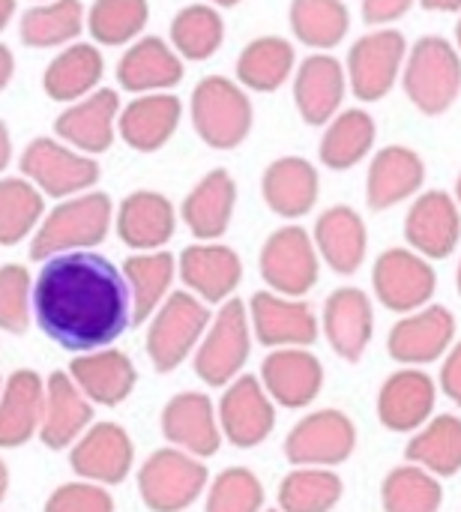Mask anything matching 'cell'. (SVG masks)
I'll use <instances>...</instances> for the list:
<instances>
[{
  "mask_svg": "<svg viewBox=\"0 0 461 512\" xmlns=\"http://www.w3.org/2000/svg\"><path fill=\"white\" fill-rule=\"evenodd\" d=\"M36 3H45V0H36Z\"/></svg>",
  "mask_w": 461,
  "mask_h": 512,
  "instance_id": "62",
  "label": "cell"
},
{
  "mask_svg": "<svg viewBox=\"0 0 461 512\" xmlns=\"http://www.w3.org/2000/svg\"><path fill=\"white\" fill-rule=\"evenodd\" d=\"M225 42V21L216 6L210 3H189L171 21V48L189 60L201 63L210 60Z\"/></svg>",
  "mask_w": 461,
  "mask_h": 512,
  "instance_id": "43",
  "label": "cell"
},
{
  "mask_svg": "<svg viewBox=\"0 0 461 512\" xmlns=\"http://www.w3.org/2000/svg\"><path fill=\"white\" fill-rule=\"evenodd\" d=\"M117 114H120L117 90L99 87L90 96L69 102V108L54 120V132L63 144H69L87 156H99L114 144Z\"/></svg>",
  "mask_w": 461,
  "mask_h": 512,
  "instance_id": "24",
  "label": "cell"
},
{
  "mask_svg": "<svg viewBox=\"0 0 461 512\" xmlns=\"http://www.w3.org/2000/svg\"><path fill=\"white\" fill-rule=\"evenodd\" d=\"M234 207H237L234 177L225 168H213L183 198L180 216H183V225L189 228V234L195 240L213 243V240L225 237V231L231 228Z\"/></svg>",
  "mask_w": 461,
  "mask_h": 512,
  "instance_id": "33",
  "label": "cell"
},
{
  "mask_svg": "<svg viewBox=\"0 0 461 512\" xmlns=\"http://www.w3.org/2000/svg\"><path fill=\"white\" fill-rule=\"evenodd\" d=\"M378 138L375 117L366 108H342L321 135L318 159L330 171H351L363 159H369Z\"/></svg>",
  "mask_w": 461,
  "mask_h": 512,
  "instance_id": "37",
  "label": "cell"
},
{
  "mask_svg": "<svg viewBox=\"0 0 461 512\" xmlns=\"http://www.w3.org/2000/svg\"><path fill=\"white\" fill-rule=\"evenodd\" d=\"M261 195H264V204L276 216H282L288 222H297V219L309 216L315 210V204H318V195H321L318 168L303 156L273 159L264 168Z\"/></svg>",
  "mask_w": 461,
  "mask_h": 512,
  "instance_id": "32",
  "label": "cell"
},
{
  "mask_svg": "<svg viewBox=\"0 0 461 512\" xmlns=\"http://www.w3.org/2000/svg\"><path fill=\"white\" fill-rule=\"evenodd\" d=\"M282 450L294 468H339L357 450V426L339 408H318L291 426Z\"/></svg>",
  "mask_w": 461,
  "mask_h": 512,
  "instance_id": "10",
  "label": "cell"
},
{
  "mask_svg": "<svg viewBox=\"0 0 461 512\" xmlns=\"http://www.w3.org/2000/svg\"><path fill=\"white\" fill-rule=\"evenodd\" d=\"M402 87L411 105L426 117L447 114L461 96V54L444 36H423L408 45Z\"/></svg>",
  "mask_w": 461,
  "mask_h": 512,
  "instance_id": "3",
  "label": "cell"
},
{
  "mask_svg": "<svg viewBox=\"0 0 461 512\" xmlns=\"http://www.w3.org/2000/svg\"><path fill=\"white\" fill-rule=\"evenodd\" d=\"M150 21V3L147 0H93L84 27L93 36L96 45L105 48H123L141 36V30Z\"/></svg>",
  "mask_w": 461,
  "mask_h": 512,
  "instance_id": "45",
  "label": "cell"
},
{
  "mask_svg": "<svg viewBox=\"0 0 461 512\" xmlns=\"http://www.w3.org/2000/svg\"><path fill=\"white\" fill-rule=\"evenodd\" d=\"M117 84L126 93H165L186 75L183 57L159 36H141L117 60Z\"/></svg>",
  "mask_w": 461,
  "mask_h": 512,
  "instance_id": "26",
  "label": "cell"
},
{
  "mask_svg": "<svg viewBox=\"0 0 461 512\" xmlns=\"http://www.w3.org/2000/svg\"><path fill=\"white\" fill-rule=\"evenodd\" d=\"M120 273L129 288V321L138 327L147 324L150 315L171 294V285L177 279V258L165 249L135 252L123 261Z\"/></svg>",
  "mask_w": 461,
  "mask_h": 512,
  "instance_id": "35",
  "label": "cell"
},
{
  "mask_svg": "<svg viewBox=\"0 0 461 512\" xmlns=\"http://www.w3.org/2000/svg\"><path fill=\"white\" fill-rule=\"evenodd\" d=\"M426 183V162L417 150L405 144L381 147L366 174V201L372 210H390L402 201H411Z\"/></svg>",
  "mask_w": 461,
  "mask_h": 512,
  "instance_id": "29",
  "label": "cell"
},
{
  "mask_svg": "<svg viewBox=\"0 0 461 512\" xmlns=\"http://www.w3.org/2000/svg\"><path fill=\"white\" fill-rule=\"evenodd\" d=\"M222 399L216 405L222 441L237 450L261 447L276 429V405L261 387L258 375H237L228 387H222Z\"/></svg>",
  "mask_w": 461,
  "mask_h": 512,
  "instance_id": "16",
  "label": "cell"
},
{
  "mask_svg": "<svg viewBox=\"0 0 461 512\" xmlns=\"http://www.w3.org/2000/svg\"><path fill=\"white\" fill-rule=\"evenodd\" d=\"M405 240L408 249L420 252L432 264L453 258L461 243V210L456 198L441 189L414 195L405 216Z\"/></svg>",
  "mask_w": 461,
  "mask_h": 512,
  "instance_id": "19",
  "label": "cell"
},
{
  "mask_svg": "<svg viewBox=\"0 0 461 512\" xmlns=\"http://www.w3.org/2000/svg\"><path fill=\"white\" fill-rule=\"evenodd\" d=\"M189 117L198 132V138L213 150H237L255 123V108L249 93L225 78V75H207L195 84L189 99Z\"/></svg>",
  "mask_w": 461,
  "mask_h": 512,
  "instance_id": "4",
  "label": "cell"
},
{
  "mask_svg": "<svg viewBox=\"0 0 461 512\" xmlns=\"http://www.w3.org/2000/svg\"><path fill=\"white\" fill-rule=\"evenodd\" d=\"M114 222V204L105 192H78L48 210L30 237V258L45 261L63 252L96 249Z\"/></svg>",
  "mask_w": 461,
  "mask_h": 512,
  "instance_id": "2",
  "label": "cell"
},
{
  "mask_svg": "<svg viewBox=\"0 0 461 512\" xmlns=\"http://www.w3.org/2000/svg\"><path fill=\"white\" fill-rule=\"evenodd\" d=\"M288 24L306 48L333 51L351 30V9L345 0H291Z\"/></svg>",
  "mask_w": 461,
  "mask_h": 512,
  "instance_id": "41",
  "label": "cell"
},
{
  "mask_svg": "<svg viewBox=\"0 0 461 512\" xmlns=\"http://www.w3.org/2000/svg\"><path fill=\"white\" fill-rule=\"evenodd\" d=\"M210 306L201 303L189 291H171L162 306L150 315L147 324V357L159 375H168L180 369L198 348L201 336L210 327Z\"/></svg>",
  "mask_w": 461,
  "mask_h": 512,
  "instance_id": "5",
  "label": "cell"
},
{
  "mask_svg": "<svg viewBox=\"0 0 461 512\" xmlns=\"http://www.w3.org/2000/svg\"><path fill=\"white\" fill-rule=\"evenodd\" d=\"M45 381L33 369H18L0 384V450H18L39 435Z\"/></svg>",
  "mask_w": 461,
  "mask_h": 512,
  "instance_id": "34",
  "label": "cell"
},
{
  "mask_svg": "<svg viewBox=\"0 0 461 512\" xmlns=\"http://www.w3.org/2000/svg\"><path fill=\"white\" fill-rule=\"evenodd\" d=\"M438 399H441L438 381L426 369L402 366L384 378L375 399V411L387 432L414 435L438 414Z\"/></svg>",
  "mask_w": 461,
  "mask_h": 512,
  "instance_id": "15",
  "label": "cell"
},
{
  "mask_svg": "<svg viewBox=\"0 0 461 512\" xmlns=\"http://www.w3.org/2000/svg\"><path fill=\"white\" fill-rule=\"evenodd\" d=\"M456 48H459V54H461V15H459V24H456Z\"/></svg>",
  "mask_w": 461,
  "mask_h": 512,
  "instance_id": "59",
  "label": "cell"
},
{
  "mask_svg": "<svg viewBox=\"0 0 461 512\" xmlns=\"http://www.w3.org/2000/svg\"><path fill=\"white\" fill-rule=\"evenodd\" d=\"M33 321V276L24 264L0 267V330L21 336Z\"/></svg>",
  "mask_w": 461,
  "mask_h": 512,
  "instance_id": "48",
  "label": "cell"
},
{
  "mask_svg": "<svg viewBox=\"0 0 461 512\" xmlns=\"http://www.w3.org/2000/svg\"><path fill=\"white\" fill-rule=\"evenodd\" d=\"M45 216L42 192L24 177H0V246L33 237Z\"/></svg>",
  "mask_w": 461,
  "mask_h": 512,
  "instance_id": "46",
  "label": "cell"
},
{
  "mask_svg": "<svg viewBox=\"0 0 461 512\" xmlns=\"http://www.w3.org/2000/svg\"><path fill=\"white\" fill-rule=\"evenodd\" d=\"M177 276L186 291L207 306H219L234 297L243 282V258L225 243H192L177 258Z\"/></svg>",
  "mask_w": 461,
  "mask_h": 512,
  "instance_id": "21",
  "label": "cell"
},
{
  "mask_svg": "<svg viewBox=\"0 0 461 512\" xmlns=\"http://www.w3.org/2000/svg\"><path fill=\"white\" fill-rule=\"evenodd\" d=\"M6 492H9V468H6V462L0 459V504L6 501Z\"/></svg>",
  "mask_w": 461,
  "mask_h": 512,
  "instance_id": "56",
  "label": "cell"
},
{
  "mask_svg": "<svg viewBox=\"0 0 461 512\" xmlns=\"http://www.w3.org/2000/svg\"><path fill=\"white\" fill-rule=\"evenodd\" d=\"M435 381L441 396H447L456 408H461V339H456L453 348L441 357V372Z\"/></svg>",
  "mask_w": 461,
  "mask_h": 512,
  "instance_id": "51",
  "label": "cell"
},
{
  "mask_svg": "<svg viewBox=\"0 0 461 512\" xmlns=\"http://www.w3.org/2000/svg\"><path fill=\"white\" fill-rule=\"evenodd\" d=\"M183 120V102L174 93H141L129 105H120L117 135L135 153L162 150Z\"/></svg>",
  "mask_w": 461,
  "mask_h": 512,
  "instance_id": "28",
  "label": "cell"
},
{
  "mask_svg": "<svg viewBox=\"0 0 461 512\" xmlns=\"http://www.w3.org/2000/svg\"><path fill=\"white\" fill-rule=\"evenodd\" d=\"M312 240H315L318 258L339 276H354L366 264L369 228H366V219L348 204L327 207L312 228Z\"/></svg>",
  "mask_w": 461,
  "mask_h": 512,
  "instance_id": "27",
  "label": "cell"
},
{
  "mask_svg": "<svg viewBox=\"0 0 461 512\" xmlns=\"http://www.w3.org/2000/svg\"><path fill=\"white\" fill-rule=\"evenodd\" d=\"M453 198H456V204H459V210H461V171H459V177H456V192H453Z\"/></svg>",
  "mask_w": 461,
  "mask_h": 512,
  "instance_id": "58",
  "label": "cell"
},
{
  "mask_svg": "<svg viewBox=\"0 0 461 512\" xmlns=\"http://www.w3.org/2000/svg\"><path fill=\"white\" fill-rule=\"evenodd\" d=\"M384 512H441L444 507V480L429 474L420 465H399L381 483Z\"/></svg>",
  "mask_w": 461,
  "mask_h": 512,
  "instance_id": "44",
  "label": "cell"
},
{
  "mask_svg": "<svg viewBox=\"0 0 461 512\" xmlns=\"http://www.w3.org/2000/svg\"><path fill=\"white\" fill-rule=\"evenodd\" d=\"M9 162H12V135H9V126L0 120V177L9 168Z\"/></svg>",
  "mask_w": 461,
  "mask_h": 512,
  "instance_id": "53",
  "label": "cell"
},
{
  "mask_svg": "<svg viewBox=\"0 0 461 512\" xmlns=\"http://www.w3.org/2000/svg\"><path fill=\"white\" fill-rule=\"evenodd\" d=\"M264 483L249 468H225L207 483L204 512H264Z\"/></svg>",
  "mask_w": 461,
  "mask_h": 512,
  "instance_id": "47",
  "label": "cell"
},
{
  "mask_svg": "<svg viewBox=\"0 0 461 512\" xmlns=\"http://www.w3.org/2000/svg\"><path fill=\"white\" fill-rule=\"evenodd\" d=\"M267 512H282V510H267Z\"/></svg>",
  "mask_w": 461,
  "mask_h": 512,
  "instance_id": "61",
  "label": "cell"
},
{
  "mask_svg": "<svg viewBox=\"0 0 461 512\" xmlns=\"http://www.w3.org/2000/svg\"><path fill=\"white\" fill-rule=\"evenodd\" d=\"M276 408L303 411L324 390V363L309 348H273L258 372Z\"/></svg>",
  "mask_w": 461,
  "mask_h": 512,
  "instance_id": "18",
  "label": "cell"
},
{
  "mask_svg": "<svg viewBox=\"0 0 461 512\" xmlns=\"http://www.w3.org/2000/svg\"><path fill=\"white\" fill-rule=\"evenodd\" d=\"M252 339L264 348H312L321 336V318L303 297L255 291L249 306Z\"/></svg>",
  "mask_w": 461,
  "mask_h": 512,
  "instance_id": "13",
  "label": "cell"
},
{
  "mask_svg": "<svg viewBox=\"0 0 461 512\" xmlns=\"http://www.w3.org/2000/svg\"><path fill=\"white\" fill-rule=\"evenodd\" d=\"M210 6H216V9H231V6H237V3H243V0H207Z\"/></svg>",
  "mask_w": 461,
  "mask_h": 512,
  "instance_id": "57",
  "label": "cell"
},
{
  "mask_svg": "<svg viewBox=\"0 0 461 512\" xmlns=\"http://www.w3.org/2000/svg\"><path fill=\"white\" fill-rule=\"evenodd\" d=\"M249 357H252L249 312H246L243 300L231 297V300L219 303V312L210 318V327L192 354V369H195L198 381L222 390L237 375H243Z\"/></svg>",
  "mask_w": 461,
  "mask_h": 512,
  "instance_id": "6",
  "label": "cell"
},
{
  "mask_svg": "<svg viewBox=\"0 0 461 512\" xmlns=\"http://www.w3.org/2000/svg\"><path fill=\"white\" fill-rule=\"evenodd\" d=\"M159 429L171 447H177L195 459H210L222 447L216 405L207 393L192 390V393L171 396L159 414Z\"/></svg>",
  "mask_w": 461,
  "mask_h": 512,
  "instance_id": "22",
  "label": "cell"
},
{
  "mask_svg": "<svg viewBox=\"0 0 461 512\" xmlns=\"http://www.w3.org/2000/svg\"><path fill=\"white\" fill-rule=\"evenodd\" d=\"M372 291L387 312L396 315L417 312L435 300L438 291L435 264L408 246L384 249L372 267Z\"/></svg>",
  "mask_w": 461,
  "mask_h": 512,
  "instance_id": "12",
  "label": "cell"
},
{
  "mask_svg": "<svg viewBox=\"0 0 461 512\" xmlns=\"http://www.w3.org/2000/svg\"><path fill=\"white\" fill-rule=\"evenodd\" d=\"M408 57V39L396 27H375L363 33L345 60L348 90L360 102H381L393 93L402 78V66Z\"/></svg>",
  "mask_w": 461,
  "mask_h": 512,
  "instance_id": "8",
  "label": "cell"
},
{
  "mask_svg": "<svg viewBox=\"0 0 461 512\" xmlns=\"http://www.w3.org/2000/svg\"><path fill=\"white\" fill-rule=\"evenodd\" d=\"M0 384H3V378H0Z\"/></svg>",
  "mask_w": 461,
  "mask_h": 512,
  "instance_id": "63",
  "label": "cell"
},
{
  "mask_svg": "<svg viewBox=\"0 0 461 512\" xmlns=\"http://www.w3.org/2000/svg\"><path fill=\"white\" fill-rule=\"evenodd\" d=\"M456 288H459V294H461V261H459V267H456Z\"/></svg>",
  "mask_w": 461,
  "mask_h": 512,
  "instance_id": "60",
  "label": "cell"
},
{
  "mask_svg": "<svg viewBox=\"0 0 461 512\" xmlns=\"http://www.w3.org/2000/svg\"><path fill=\"white\" fill-rule=\"evenodd\" d=\"M405 459L411 465L426 468L438 480H450L461 471V417L435 414L426 426H420L408 447Z\"/></svg>",
  "mask_w": 461,
  "mask_h": 512,
  "instance_id": "39",
  "label": "cell"
},
{
  "mask_svg": "<svg viewBox=\"0 0 461 512\" xmlns=\"http://www.w3.org/2000/svg\"><path fill=\"white\" fill-rule=\"evenodd\" d=\"M114 231L132 252H156L174 240L177 210L162 192L141 189L126 195L114 210Z\"/></svg>",
  "mask_w": 461,
  "mask_h": 512,
  "instance_id": "25",
  "label": "cell"
},
{
  "mask_svg": "<svg viewBox=\"0 0 461 512\" xmlns=\"http://www.w3.org/2000/svg\"><path fill=\"white\" fill-rule=\"evenodd\" d=\"M93 423V405L75 387L69 372H51L45 378L39 441L48 450H69Z\"/></svg>",
  "mask_w": 461,
  "mask_h": 512,
  "instance_id": "31",
  "label": "cell"
},
{
  "mask_svg": "<svg viewBox=\"0 0 461 512\" xmlns=\"http://www.w3.org/2000/svg\"><path fill=\"white\" fill-rule=\"evenodd\" d=\"M417 0H360V12L363 21L372 27H390L396 21H402Z\"/></svg>",
  "mask_w": 461,
  "mask_h": 512,
  "instance_id": "50",
  "label": "cell"
},
{
  "mask_svg": "<svg viewBox=\"0 0 461 512\" xmlns=\"http://www.w3.org/2000/svg\"><path fill=\"white\" fill-rule=\"evenodd\" d=\"M456 333V315L441 303H429L417 312L399 315L387 336V354L399 366L426 369L432 363H441V357L453 348Z\"/></svg>",
  "mask_w": 461,
  "mask_h": 512,
  "instance_id": "14",
  "label": "cell"
},
{
  "mask_svg": "<svg viewBox=\"0 0 461 512\" xmlns=\"http://www.w3.org/2000/svg\"><path fill=\"white\" fill-rule=\"evenodd\" d=\"M12 75H15V57H12V51L0 42V93L9 87Z\"/></svg>",
  "mask_w": 461,
  "mask_h": 512,
  "instance_id": "52",
  "label": "cell"
},
{
  "mask_svg": "<svg viewBox=\"0 0 461 512\" xmlns=\"http://www.w3.org/2000/svg\"><path fill=\"white\" fill-rule=\"evenodd\" d=\"M33 321L69 354L108 348L132 324L126 279L90 249L51 255L33 279Z\"/></svg>",
  "mask_w": 461,
  "mask_h": 512,
  "instance_id": "1",
  "label": "cell"
},
{
  "mask_svg": "<svg viewBox=\"0 0 461 512\" xmlns=\"http://www.w3.org/2000/svg\"><path fill=\"white\" fill-rule=\"evenodd\" d=\"M207 483L204 462L177 447L153 450L138 468V495L150 512L189 510L207 492Z\"/></svg>",
  "mask_w": 461,
  "mask_h": 512,
  "instance_id": "7",
  "label": "cell"
},
{
  "mask_svg": "<svg viewBox=\"0 0 461 512\" xmlns=\"http://www.w3.org/2000/svg\"><path fill=\"white\" fill-rule=\"evenodd\" d=\"M294 105L309 126H327L345 105L348 75L345 63L330 51L309 54L294 69Z\"/></svg>",
  "mask_w": 461,
  "mask_h": 512,
  "instance_id": "23",
  "label": "cell"
},
{
  "mask_svg": "<svg viewBox=\"0 0 461 512\" xmlns=\"http://www.w3.org/2000/svg\"><path fill=\"white\" fill-rule=\"evenodd\" d=\"M321 333L333 354L345 363H360L375 336V306L363 288L345 285L324 300Z\"/></svg>",
  "mask_w": 461,
  "mask_h": 512,
  "instance_id": "20",
  "label": "cell"
},
{
  "mask_svg": "<svg viewBox=\"0 0 461 512\" xmlns=\"http://www.w3.org/2000/svg\"><path fill=\"white\" fill-rule=\"evenodd\" d=\"M105 57L90 42H69L42 72V90L54 102H78L99 90Z\"/></svg>",
  "mask_w": 461,
  "mask_h": 512,
  "instance_id": "36",
  "label": "cell"
},
{
  "mask_svg": "<svg viewBox=\"0 0 461 512\" xmlns=\"http://www.w3.org/2000/svg\"><path fill=\"white\" fill-rule=\"evenodd\" d=\"M81 0H45L33 3L18 21V39L27 48H60L81 36L84 30Z\"/></svg>",
  "mask_w": 461,
  "mask_h": 512,
  "instance_id": "40",
  "label": "cell"
},
{
  "mask_svg": "<svg viewBox=\"0 0 461 512\" xmlns=\"http://www.w3.org/2000/svg\"><path fill=\"white\" fill-rule=\"evenodd\" d=\"M297 69V51L285 36H258L237 57V84L252 93H276Z\"/></svg>",
  "mask_w": 461,
  "mask_h": 512,
  "instance_id": "38",
  "label": "cell"
},
{
  "mask_svg": "<svg viewBox=\"0 0 461 512\" xmlns=\"http://www.w3.org/2000/svg\"><path fill=\"white\" fill-rule=\"evenodd\" d=\"M69 378L87 396L90 405H102V408L123 405L138 384L135 363L129 360V354L117 348L75 354V360L69 363Z\"/></svg>",
  "mask_w": 461,
  "mask_h": 512,
  "instance_id": "30",
  "label": "cell"
},
{
  "mask_svg": "<svg viewBox=\"0 0 461 512\" xmlns=\"http://www.w3.org/2000/svg\"><path fill=\"white\" fill-rule=\"evenodd\" d=\"M69 468L78 480L96 486H120L135 468V444L117 423H90L87 432L69 447Z\"/></svg>",
  "mask_w": 461,
  "mask_h": 512,
  "instance_id": "17",
  "label": "cell"
},
{
  "mask_svg": "<svg viewBox=\"0 0 461 512\" xmlns=\"http://www.w3.org/2000/svg\"><path fill=\"white\" fill-rule=\"evenodd\" d=\"M42 512H114V498L105 486L75 480V483L57 486L48 495Z\"/></svg>",
  "mask_w": 461,
  "mask_h": 512,
  "instance_id": "49",
  "label": "cell"
},
{
  "mask_svg": "<svg viewBox=\"0 0 461 512\" xmlns=\"http://www.w3.org/2000/svg\"><path fill=\"white\" fill-rule=\"evenodd\" d=\"M21 177L30 180L48 198H69L87 192L99 180V162L57 138H33L21 159Z\"/></svg>",
  "mask_w": 461,
  "mask_h": 512,
  "instance_id": "11",
  "label": "cell"
},
{
  "mask_svg": "<svg viewBox=\"0 0 461 512\" xmlns=\"http://www.w3.org/2000/svg\"><path fill=\"white\" fill-rule=\"evenodd\" d=\"M12 15H15V0H0V33L9 27Z\"/></svg>",
  "mask_w": 461,
  "mask_h": 512,
  "instance_id": "55",
  "label": "cell"
},
{
  "mask_svg": "<svg viewBox=\"0 0 461 512\" xmlns=\"http://www.w3.org/2000/svg\"><path fill=\"white\" fill-rule=\"evenodd\" d=\"M420 6L429 12H461V0H420Z\"/></svg>",
  "mask_w": 461,
  "mask_h": 512,
  "instance_id": "54",
  "label": "cell"
},
{
  "mask_svg": "<svg viewBox=\"0 0 461 512\" xmlns=\"http://www.w3.org/2000/svg\"><path fill=\"white\" fill-rule=\"evenodd\" d=\"M258 273L267 291L282 297H306L321 279V258L312 234L294 222L276 228L261 246Z\"/></svg>",
  "mask_w": 461,
  "mask_h": 512,
  "instance_id": "9",
  "label": "cell"
},
{
  "mask_svg": "<svg viewBox=\"0 0 461 512\" xmlns=\"http://www.w3.org/2000/svg\"><path fill=\"white\" fill-rule=\"evenodd\" d=\"M345 498V483L333 468H294L282 477L276 510L333 512Z\"/></svg>",
  "mask_w": 461,
  "mask_h": 512,
  "instance_id": "42",
  "label": "cell"
}]
</instances>
